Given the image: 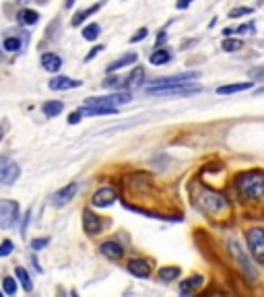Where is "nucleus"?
Wrapping results in <instances>:
<instances>
[{
  "mask_svg": "<svg viewBox=\"0 0 264 297\" xmlns=\"http://www.w3.org/2000/svg\"><path fill=\"white\" fill-rule=\"evenodd\" d=\"M101 50H103V45H95V48H93V50H91V52H89V54H87V56H85V60H87V62H89V60H91V58H95V56H97V54H99V52H101Z\"/></svg>",
  "mask_w": 264,
  "mask_h": 297,
  "instance_id": "e433bc0d",
  "label": "nucleus"
},
{
  "mask_svg": "<svg viewBox=\"0 0 264 297\" xmlns=\"http://www.w3.org/2000/svg\"><path fill=\"white\" fill-rule=\"evenodd\" d=\"M99 250H101V254L106 256L108 260L118 262V260L124 258V248L116 242V239H108V242H103V244L99 246Z\"/></svg>",
  "mask_w": 264,
  "mask_h": 297,
  "instance_id": "ddd939ff",
  "label": "nucleus"
},
{
  "mask_svg": "<svg viewBox=\"0 0 264 297\" xmlns=\"http://www.w3.org/2000/svg\"><path fill=\"white\" fill-rule=\"evenodd\" d=\"M254 31H256L254 23H248V25H239L237 27V33H244V36H246V33H254Z\"/></svg>",
  "mask_w": 264,
  "mask_h": 297,
  "instance_id": "c9c22d12",
  "label": "nucleus"
},
{
  "mask_svg": "<svg viewBox=\"0 0 264 297\" xmlns=\"http://www.w3.org/2000/svg\"><path fill=\"white\" fill-rule=\"evenodd\" d=\"M41 110H43V113L48 118H56L64 110V104H62V101H45V104L41 106Z\"/></svg>",
  "mask_w": 264,
  "mask_h": 297,
  "instance_id": "5701e85b",
  "label": "nucleus"
},
{
  "mask_svg": "<svg viewBox=\"0 0 264 297\" xmlns=\"http://www.w3.org/2000/svg\"><path fill=\"white\" fill-rule=\"evenodd\" d=\"M252 13H254V8H252V6H237V8H231L229 17L235 19V17H244V15H252Z\"/></svg>",
  "mask_w": 264,
  "mask_h": 297,
  "instance_id": "7c9ffc66",
  "label": "nucleus"
},
{
  "mask_svg": "<svg viewBox=\"0 0 264 297\" xmlns=\"http://www.w3.org/2000/svg\"><path fill=\"white\" fill-rule=\"evenodd\" d=\"M250 78H258V81H264V66H258V68H252L248 73Z\"/></svg>",
  "mask_w": 264,
  "mask_h": 297,
  "instance_id": "72a5a7b5",
  "label": "nucleus"
},
{
  "mask_svg": "<svg viewBox=\"0 0 264 297\" xmlns=\"http://www.w3.org/2000/svg\"><path fill=\"white\" fill-rule=\"evenodd\" d=\"M41 66H43L48 73H58L60 68H62V60H60L58 54L45 52V54H41Z\"/></svg>",
  "mask_w": 264,
  "mask_h": 297,
  "instance_id": "f3484780",
  "label": "nucleus"
},
{
  "mask_svg": "<svg viewBox=\"0 0 264 297\" xmlns=\"http://www.w3.org/2000/svg\"><path fill=\"white\" fill-rule=\"evenodd\" d=\"M19 176H21L19 165L15 161H10L8 157L0 155V184H4V186L15 184Z\"/></svg>",
  "mask_w": 264,
  "mask_h": 297,
  "instance_id": "6e6552de",
  "label": "nucleus"
},
{
  "mask_svg": "<svg viewBox=\"0 0 264 297\" xmlns=\"http://www.w3.org/2000/svg\"><path fill=\"white\" fill-rule=\"evenodd\" d=\"M165 39H167V33H165V31H159V36H157V41H155V45H161Z\"/></svg>",
  "mask_w": 264,
  "mask_h": 297,
  "instance_id": "ea45409f",
  "label": "nucleus"
},
{
  "mask_svg": "<svg viewBox=\"0 0 264 297\" xmlns=\"http://www.w3.org/2000/svg\"><path fill=\"white\" fill-rule=\"evenodd\" d=\"M196 207H198L200 211H204V213L213 215V213H219L221 209H225V207H227V200H225L223 194L200 186L198 198H196Z\"/></svg>",
  "mask_w": 264,
  "mask_h": 297,
  "instance_id": "f03ea898",
  "label": "nucleus"
},
{
  "mask_svg": "<svg viewBox=\"0 0 264 297\" xmlns=\"http://www.w3.org/2000/svg\"><path fill=\"white\" fill-rule=\"evenodd\" d=\"M169 52L167 50H155L151 56H149V60H151V64H165V62H169Z\"/></svg>",
  "mask_w": 264,
  "mask_h": 297,
  "instance_id": "bb28decb",
  "label": "nucleus"
},
{
  "mask_svg": "<svg viewBox=\"0 0 264 297\" xmlns=\"http://www.w3.org/2000/svg\"><path fill=\"white\" fill-rule=\"evenodd\" d=\"M246 242L250 248V254L254 256L258 264H264V229L262 227H252L246 231Z\"/></svg>",
  "mask_w": 264,
  "mask_h": 297,
  "instance_id": "7ed1b4c3",
  "label": "nucleus"
},
{
  "mask_svg": "<svg viewBox=\"0 0 264 297\" xmlns=\"http://www.w3.org/2000/svg\"><path fill=\"white\" fill-rule=\"evenodd\" d=\"M83 229L87 231V235H97L103 229V221L93 213V211H83Z\"/></svg>",
  "mask_w": 264,
  "mask_h": 297,
  "instance_id": "9b49d317",
  "label": "nucleus"
},
{
  "mask_svg": "<svg viewBox=\"0 0 264 297\" xmlns=\"http://www.w3.org/2000/svg\"><path fill=\"white\" fill-rule=\"evenodd\" d=\"M81 113H78V111H73L71 113V116H68V124H78V122H81Z\"/></svg>",
  "mask_w": 264,
  "mask_h": 297,
  "instance_id": "4c0bfd02",
  "label": "nucleus"
},
{
  "mask_svg": "<svg viewBox=\"0 0 264 297\" xmlns=\"http://www.w3.org/2000/svg\"><path fill=\"white\" fill-rule=\"evenodd\" d=\"M147 33H149V31H147L145 27H143V29H139V31H136L134 36L130 37V43H136V41H141V39H145V37H147Z\"/></svg>",
  "mask_w": 264,
  "mask_h": 297,
  "instance_id": "f704fd0d",
  "label": "nucleus"
},
{
  "mask_svg": "<svg viewBox=\"0 0 264 297\" xmlns=\"http://www.w3.org/2000/svg\"><path fill=\"white\" fill-rule=\"evenodd\" d=\"M48 87L52 91H68V89L81 87V81H76V78H68V76H54L52 81L48 83Z\"/></svg>",
  "mask_w": 264,
  "mask_h": 297,
  "instance_id": "2eb2a0df",
  "label": "nucleus"
},
{
  "mask_svg": "<svg viewBox=\"0 0 264 297\" xmlns=\"http://www.w3.org/2000/svg\"><path fill=\"white\" fill-rule=\"evenodd\" d=\"M190 4H192V0H178V2H176L178 8H188Z\"/></svg>",
  "mask_w": 264,
  "mask_h": 297,
  "instance_id": "a19ab883",
  "label": "nucleus"
},
{
  "mask_svg": "<svg viewBox=\"0 0 264 297\" xmlns=\"http://www.w3.org/2000/svg\"><path fill=\"white\" fill-rule=\"evenodd\" d=\"M194 78H198L196 71H186V73H178V74H169V76H161L155 78V83H151V87H171V85H184L190 83Z\"/></svg>",
  "mask_w": 264,
  "mask_h": 297,
  "instance_id": "1a4fd4ad",
  "label": "nucleus"
},
{
  "mask_svg": "<svg viewBox=\"0 0 264 297\" xmlns=\"http://www.w3.org/2000/svg\"><path fill=\"white\" fill-rule=\"evenodd\" d=\"M106 87H120V78H106V83H103Z\"/></svg>",
  "mask_w": 264,
  "mask_h": 297,
  "instance_id": "58836bf2",
  "label": "nucleus"
},
{
  "mask_svg": "<svg viewBox=\"0 0 264 297\" xmlns=\"http://www.w3.org/2000/svg\"><path fill=\"white\" fill-rule=\"evenodd\" d=\"M128 272L132 277H139V279H149L151 277V262L149 260H145V258H132L130 262H128Z\"/></svg>",
  "mask_w": 264,
  "mask_h": 297,
  "instance_id": "9d476101",
  "label": "nucleus"
},
{
  "mask_svg": "<svg viewBox=\"0 0 264 297\" xmlns=\"http://www.w3.org/2000/svg\"><path fill=\"white\" fill-rule=\"evenodd\" d=\"M71 297H78V295H76V291H71Z\"/></svg>",
  "mask_w": 264,
  "mask_h": 297,
  "instance_id": "c03bdc74",
  "label": "nucleus"
},
{
  "mask_svg": "<svg viewBox=\"0 0 264 297\" xmlns=\"http://www.w3.org/2000/svg\"><path fill=\"white\" fill-rule=\"evenodd\" d=\"M17 219H19V202L2 198L0 200V227L8 229V227L17 223Z\"/></svg>",
  "mask_w": 264,
  "mask_h": 297,
  "instance_id": "0eeeda50",
  "label": "nucleus"
},
{
  "mask_svg": "<svg viewBox=\"0 0 264 297\" xmlns=\"http://www.w3.org/2000/svg\"><path fill=\"white\" fill-rule=\"evenodd\" d=\"M116 198H118V194L112 188H99L93 194V200L91 202H93V207H97V209H106V207H110V204L116 202Z\"/></svg>",
  "mask_w": 264,
  "mask_h": 297,
  "instance_id": "f8f14e48",
  "label": "nucleus"
},
{
  "mask_svg": "<svg viewBox=\"0 0 264 297\" xmlns=\"http://www.w3.org/2000/svg\"><path fill=\"white\" fill-rule=\"evenodd\" d=\"M202 277L200 275H192V277H188L186 281H182V285H180V295L182 297H190L194 291H198L200 287H202Z\"/></svg>",
  "mask_w": 264,
  "mask_h": 297,
  "instance_id": "dca6fc26",
  "label": "nucleus"
},
{
  "mask_svg": "<svg viewBox=\"0 0 264 297\" xmlns=\"http://www.w3.org/2000/svg\"><path fill=\"white\" fill-rule=\"evenodd\" d=\"M2 293L10 295V297L17 293V281H15L13 277H4V279H2Z\"/></svg>",
  "mask_w": 264,
  "mask_h": 297,
  "instance_id": "c85d7f7f",
  "label": "nucleus"
},
{
  "mask_svg": "<svg viewBox=\"0 0 264 297\" xmlns=\"http://www.w3.org/2000/svg\"><path fill=\"white\" fill-rule=\"evenodd\" d=\"M99 31H101V27L97 25V23H91V25H87V27L83 29V37H85L87 41H93V39L99 37Z\"/></svg>",
  "mask_w": 264,
  "mask_h": 297,
  "instance_id": "cd10ccee",
  "label": "nucleus"
},
{
  "mask_svg": "<svg viewBox=\"0 0 264 297\" xmlns=\"http://www.w3.org/2000/svg\"><path fill=\"white\" fill-rule=\"evenodd\" d=\"M0 297H4V293H2V291H0Z\"/></svg>",
  "mask_w": 264,
  "mask_h": 297,
  "instance_id": "49530a36",
  "label": "nucleus"
},
{
  "mask_svg": "<svg viewBox=\"0 0 264 297\" xmlns=\"http://www.w3.org/2000/svg\"><path fill=\"white\" fill-rule=\"evenodd\" d=\"M17 21L21 23V25H36V23L39 21V15H38V10H31V8H23V10H19V15H17Z\"/></svg>",
  "mask_w": 264,
  "mask_h": 297,
  "instance_id": "6ab92c4d",
  "label": "nucleus"
},
{
  "mask_svg": "<svg viewBox=\"0 0 264 297\" xmlns=\"http://www.w3.org/2000/svg\"><path fill=\"white\" fill-rule=\"evenodd\" d=\"M147 93H149V95H159V97H169V95H194V93H200V87L192 85V83L171 85V87H149Z\"/></svg>",
  "mask_w": 264,
  "mask_h": 297,
  "instance_id": "39448f33",
  "label": "nucleus"
},
{
  "mask_svg": "<svg viewBox=\"0 0 264 297\" xmlns=\"http://www.w3.org/2000/svg\"><path fill=\"white\" fill-rule=\"evenodd\" d=\"M99 6H101V4H93V6H89V8L81 10V13H76V15L73 17V25H75V27H76V25H81V23H83L89 15H93L95 10H99Z\"/></svg>",
  "mask_w": 264,
  "mask_h": 297,
  "instance_id": "a878e982",
  "label": "nucleus"
},
{
  "mask_svg": "<svg viewBox=\"0 0 264 297\" xmlns=\"http://www.w3.org/2000/svg\"><path fill=\"white\" fill-rule=\"evenodd\" d=\"M76 184L73 182V184H68V186H64V188H60L58 192L54 194V198H52V202L56 204V207H64V204H68L73 198H75V194H76Z\"/></svg>",
  "mask_w": 264,
  "mask_h": 297,
  "instance_id": "4468645a",
  "label": "nucleus"
},
{
  "mask_svg": "<svg viewBox=\"0 0 264 297\" xmlns=\"http://www.w3.org/2000/svg\"><path fill=\"white\" fill-rule=\"evenodd\" d=\"M48 244H50V239H48V237H38V239H33V242H31V248H33V250H36V252H38V250L45 248Z\"/></svg>",
  "mask_w": 264,
  "mask_h": 297,
  "instance_id": "473e14b6",
  "label": "nucleus"
},
{
  "mask_svg": "<svg viewBox=\"0 0 264 297\" xmlns=\"http://www.w3.org/2000/svg\"><path fill=\"white\" fill-rule=\"evenodd\" d=\"M237 192L248 200H264V171H246L235 182Z\"/></svg>",
  "mask_w": 264,
  "mask_h": 297,
  "instance_id": "f257e3e1",
  "label": "nucleus"
},
{
  "mask_svg": "<svg viewBox=\"0 0 264 297\" xmlns=\"http://www.w3.org/2000/svg\"><path fill=\"white\" fill-rule=\"evenodd\" d=\"M13 242H10V239H4L2 244H0V258H4V256H8L10 252H13Z\"/></svg>",
  "mask_w": 264,
  "mask_h": 297,
  "instance_id": "2f4dec72",
  "label": "nucleus"
},
{
  "mask_svg": "<svg viewBox=\"0 0 264 297\" xmlns=\"http://www.w3.org/2000/svg\"><path fill=\"white\" fill-rule=\"evenodd\" d=\"M75 4V0H66V8H71Z\"/></svg>",
  "mask_w": 264,
  "mask_h": 297,
  "instance_id": "79ce46f5",
  "label": "nucleus"
},
{
  "mask_svg": "<svg viewBox=\"0 0 264 297\" xmlns=\"http://www.w3.org/2000/svg\"><path fill=\"white\" fill-rule=\"evenodd\" d=\"M0 141H2V130H0Z\"/></svg>",
  "mask_w": 264,
  "mask_h": 297,
  "instance_id": "a18cd8bd",
  "label": "nucleus"
},
{
  "mask_svg": "<svg viewBox=\"0 0 264 297\" xmlns=\"http://www.w3.org/2000/svg\"><path fill=\"white\" fill-rule=\"evenodd\" d=\"M252 89V83H235V85H223L217 89L219 95H231V93H242V91Z\"/></svg>",
  "mask_w": 264,
  "mask_h": 297,
  "instance_id": "412c9836",
  "label": "nucleus"
},
{
  "mask_svg": "<svg viewBox=\"0 0 264 297\" xmlns=\"http://www.w3.org/2000/svg\"><path fill=\"white\" fill-rule=\"evenodd\" d=\"M256 93H258V95H264V87H262V89H258V91H256Z\"/></svg>",
  "mask_w": 264,
  "mask_h": 297,
  "instance_id": "37998d69",
  "label": "nucleus"
},
{
  "mask_svg": "<svg viewBox=\"0 0 264 297\" xmlns=\"http://www.w3.org/2000/svg\"><path fill=\"white\" fill-rule=\"evenodd\" d=\"M229 252H231L233 260L237 262V266L244 270V275H246V277H250L252 281H254V279L258 277V272H256L254 264H252V260H250L248 252H244V248L239 246V244L235 242V239H231V242H229Z\"/></svg>",
  "mask_w": 264,
  "mask_h": 297,
  "instance_id": "20e7f679",
  "label": "nucleus"
},
{
  "mask_svg": "<svg viewBox=\"0 0 264 297\" xmlns=\"http://www.w3.org/2000/svg\"><path fill=\"white\" fill-rule=\"evenodd\" d=\"M221 48L225 52H237V50L244 48V41L242 39H235V37H225L223 43H221Z\"/></svg>",
  "mask_w": 264,
  "mask_h": 297,
  "instance_id": "393cba45",
  "label": "nucleus"
},
{
  "mask_svg": "<svg viewBox=\"0 0 264 297\" xmlns=\"http://www.w3.org/2000/svg\"><path fill=\"white\" fill-rule=\"evenodd\" d=\"M4 50L6 52H19L21 50V39L19 37H6L4 39Z\"/></svg>",
  "mask_w": 264,
  "mask_h": 297,
  "instance_id": "c756f323",
  "label": "nucleus"
},
{
  "mask_svg": "<svg viewBox=\"0 0 264 297\" xmlns=\"http://www.w3.org/2000/svg\"><path fill=\"white\" fill-rule=\"evenodd\" d=\"M180 275H182V270L178 266H163L161 270L157 272V277H159L161 283H171V281H176Z\"/></svg>",
  "mask_w": 264,
  "mask_h": 297,
  "instance_id": "aec40b11",
  "label": "nucleus"
},
{
  "mask_svg": "<svg viewBox=\"0 0 264 297\" xmlns=\"http://www.w3.org/2000/svg\"><path fill=\"white\" fill-rule=\"evenodd\" d=\"M15 275H17V279H19V283H21V287L29 293V291L33 289V281H31V277H29V272L23 268V266H19V268L15 270Z\"/></svg>",
  "mask_w": 264,
  "mask_h": 297,
  "instance_id": "b1692460",
  "label": "nucleus"
},
{
  "mask_svg": "<svg viewBox=\"0 0 264 297\" xmlns=\"http://www.w3.org/2000/svg\"><path fill=\"white\" fill-rule=\"evenodd\" d=\"M136 56L134 52H128V54H124V56H120L118 60H113L110 66H108V73H116V71H120V68H124V66H132L134 62H136Z\"/></svg>",
  "mask_w": 264,
  "mask_h": 297,
  "instance_id": "a211bd4d",
  "label": "nucleus"
},
{
  "mask_svg": "<svg viewBox=\"0 0 264 297\" xmlns=\"http://www.w3.org/2000/svg\"><path fill=\"white\" fill-rule=\"evenodd\" d=\"M143 83H145V68L143 66H136L134 71L130 73V76H128V87L130 89H139Z\"/></svg>",
  "mask_w": 264,
  "mask_h": 297,
  "instance_id": "4be33fe9",
  "label": "nucleus"
},
{
  "mask_svg": "<svg viewBox=\"0 0 264 297\" xmlns=\"http://www.w3.org/2000/svg\"><path fill=\"white\" fill-rule=\"evenodd\" d=\"M130 95L128 93H113V95H106V97H89L85 101L87 108H116L122 104H128Z\"/></svg>",
  "mask_w": 264,
  "mask_h": 297,
  "instance_id": "423d86ee",
  "label": "nucleus"
}]
</instances>
